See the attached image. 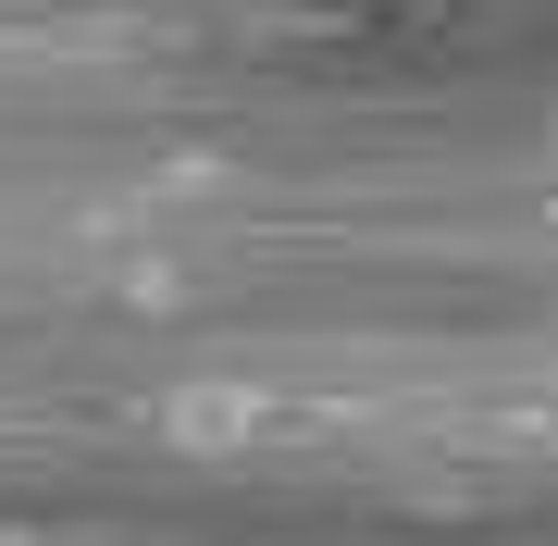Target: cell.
Listing matches in <instances>:
<instances>
[{
	"mask_svg": "<svg viewBox=\"0 0 558 546\" xmlns=\"http://www.w3.org/2000/svg\"><path fill=\"white\" fill-rule=\"evenodd\" d=\"M161 423H174V435H199V447H223V435H248L260 410L236 398V385H223V398H174V410H161Z\"/></svg>",
	"mask_w": 558,
	"mask_h": 546,
	"instance_id": "6da1fadb",
	"label": "cell"
}]
</instances>
